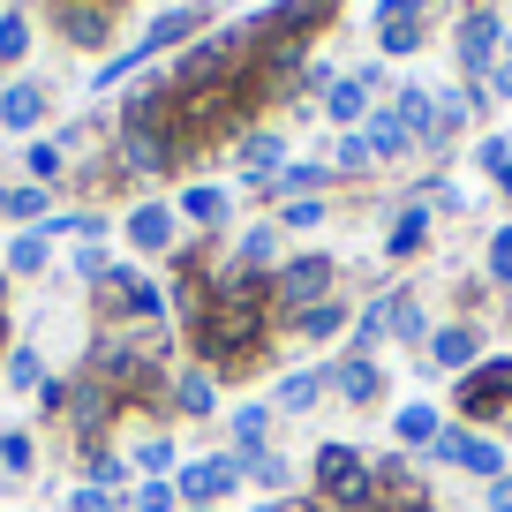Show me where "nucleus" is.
<instances>
[{"instance_id": "31", "label": "nucleus", "mask_w": 512, "mask_h": 512, "mask_svg": "<svg viewBox=\"0 0 512 512\" xmlns=\"http://www.w3.org/2000/svg\"><path fill=\"white\" fill-rule=\"evenodd\" d=\"M8 211H16V219H38V211H46V189H16V196H8Z\"/></svg>"}, {"instance_id": "14", "label": "nucleus", "mask_w": 512, "mask_h": 512, "mask_svg": "<svg viewBox=\"0 0 512 512\" xmlns=\"http://www.w3.org/2000/svg\"><path fill=\"white\" fill-rule=\"evenodd\" d=\"M377 384H384V369H369V362H339V392H347V400H377Z\"/></svg>"}, {"instance_id": "11", "label": "nucleus", "mask_w": 512, "mask_h": 512, "mask_svg": "<svg viewBox=\"0 0 512 512\" xmlns=\"http://www.w3.org/2000/svg\"><path fill=\"white\" fill-rule=\"evenodd\" d=\"M400 128L407 136H437V98L430 91H400Z\"/></svg>"}, {"instance_id": "3", "label": "nucleus", "mask_w": 512, "mask_h": 512, "mask_svg": "<svg viewBox=\"0 0 512 512\" xmlns=\"http://www.w3.org/2000/svg\"><path fill=\"white\" fill-rule=\"evenodd\" d=\"M497 38H505L497 8H475V16L460 23V68H467V76H490V68H497Z\"/></svg>"}, {"instance_id": "2", "label": "nucleus", "mask_w": 512, "mask_h": 512, "mask_svg": "<svg viewBox=\"0 0 512 512\" xmlns=\"http://www.w3.org/2000/svg\"><path fill=\"white\" fill-rule=\"evenodd\" d=\"M317 482L332 490V505H369V467H362V452H347V445H324L317 452Z\"/></svg>"}, {"instance_id": "1", "label": "nucleus", "mask_w": 512, "mask_h": 512, "mask_svg": "<svg viewBox=\"0 0 512 512\" xmlns=\"http://www.w3.org/2000/svg\"><path fill=\"white\" fill-rule=\"evenodd\" d=\"M256 339V302H219L204 324H196V347L211 354V362H226V354H241Z\"/></svg>"}, {"instance_id": "37", "label": "nucleus", "mask_w": 512, "mask_h": 512, "mask_svg": "<svg viewBox=\"0 0 512 512\" xmlns=\"http://www.w3.org/2000/svg\"><path fill=\"white\" fill-rule=\"evenodd\" d=\"M497 189H512V166H505V174H497Z\"/></svg>"}, {"instance_id": "29", "label": "nucleus", "mask_w": 512, "mask_h": 512, "mask_svg": "<svg viewBox=\"0 0 512 512\" xmlns=\"http://www.w3.org/2000/svg\"><path fill=\"white\" fill-rule=\"evenodd\" d=\"M0 467H16V475L31 467V437H23V430H8V437H0Z\"/></svg>"}, {"instance_id": "22", "label": "nucleus", "mask_w": 512, "mask_h": 512, "mask_svg": "<svg viewBox=\"0 0 512 512\" xmlns=\"http://www.w3.org/2000/svg\"><path fill=\"white\" fill-rule=\"evenodd\" d=\"M8 264H16V272H38V264H46V234H16Z\"/></svg>"}, {"instance_id": "17", "label": "nucleus", "mask_w": 512, "mask_h": 512, "mask_svg": "<svg viewBox=\"0 0 512 512\" xmlns=\"http://www.w3.org/2000/svg\"><path fill=\"white\" fill-rule=\"evenodd\" d=\"M437 430H445V422H437L430 407H407V415H400V437H407V445H437Z\"/></svg>"}, {"instance_id": "15", "label": "nucleus", "mask_w": 512, "mask_h": 512, "mask_svg": "<svg viewBox=\"0 0 512 512\" xmlns=\"http://www.w3.org/2000/svg\"><path fill=\"white\" fill-rule=\"evenodd\" d=\"M264 430H272V407H264V400L234 415V445H241V452H256V445H264Z\"/></svg>"}, {"instance_id": "33", "label": "nucleus", "mask_w": 512, "mask_h": 512, "mask_svg": "<svg viewBox=\"0 0 512 512\" xmlns=\"http://www.w3.org/2000/svg\"><path fill=\"white\" fill-rule=\"evenodd\" d=\"M68 512H113V497L106 490H76V497H68Z\"/></svg>"}, {"instance_id": "7", "label": "nucleus", "mask_w": 512, "mask_h": 512, "mask_svg": "<svg viewBox=\"0 0 512 512\" xmlns=\"http://www.w3.org/2000/svg\"><path fill=\"white\" fill-rule=\"evenodd\" d=\"M362 144L377 151V159H400V151L415 144V136H407V128H400V113H369V128H362Z\"/></svg>"}, {"instance_id": "36", "label": "nucleus", "mask_w": 512, "mask_h": 512, "mask_svg": "<svg viewBox=\"0 0 512 512\" xmlns=\"http://www.w3.org/2000/svg\"><path fill=\"white\" fill-rule=\"evenodd\" d=\"M490 91H497V98H512V68H490Z\"/></svg>"}, {"instance_id": "21", "label": "nucleus", "mask_w": 512, "mask_h": 512, "mask_svg": "<svg viewBox=\"0 0 512 512\" xmlns=\"http://www.w3.org/2000/svg\"><path fill=\"white\" fill-rule=\"evenodd\" d=\"M68 415H76L83 430H91V422H106V392H98V384H83L76 400H68Z\"/></svg>"}, {"instance_id": "24", "label": "nucleus", "mask_w": 512, "mask_h": 512, "mask_svg": "<svg viewBox=\"0 0 512 512\" xmlns=\"http://www.w3.org/2000/svg\"><path fill=\"white\" fill-rule=\"evenodd\" d=\"M23 46H31V23H23V16H0V61H16Z\"/></svg>"}, {"instance_id": "28", "label": "nucleus", "mask_w": 512, "mask_h": 512, "mask_svg": "<svg viewBox=\"0 0 512 512\" xmlns=\"http://www.w3.org/2000/svg\"><path fill=\"white\" fill-rule=\"evenodd\" d=\"M302 332H309V339H332V332H339V309H332V302L302 309Z\"/></svg>"}, {"instance_id": "5", "label": "nucleus", "mask_w": 512, "mask_h": 512, "mask_svg": "<svg viewBox=\"0 0 512 512\" xmlns=\"http://www.w3.org/2000/svg\"><path fill=\"white\" fill-rule=\"evenodd\" d=\"M324 279H332V264H324V256H302V264H287V272H279V309L317 302V294H324Z\"/></svg>"}, {"instance_id": "39", "label": "nucleus", "mask_w": 512, "mask_h": 512, "mask_svg": "<svg viewBox=\"0 0 512 512\" xmlns=\"http://www.w3.org/2000/svg\"><path fill=\"white\" fill-rule=\"evenodd\" d=\"M505 53H512V31H505Z\"/></svg>"}, {"instance_id": "16", "label": "nucleus", "mask_w": 512, "mask_h": 512, "mask_svg": "<svg viewBox=\"0 0 512 512\" xmlns=\"http://www.w3.org/2000/svg\"><path fill=\"white\" fill-rule=\"evenodd\" d=\"M422 234H430V219H422V211H407V219L392 226V241H384V256H415V249H422Z\"/></svg>"}, {"instance_id": "13", "label": "nucleus", "mask_w": 512, "mask_h": 512, "mask_svg": "<svg viewBox=\"0 0 512 512\" xmlns=\"http://www.w3.org/2000/svg\"><path fill=\"white\" fill-rule=\"evenodd\" d=\"M324 384H332L324 369H294V377L279 384V407H317V392H324Z\"/></svg>"}, {"instance_id": "4", "label": "nucleus", "mask_w": 512, "mask_h": 512, "mask_svg": "<svg viewBox=\"0 0 512 512\" xmlns=\"http://www.w3.org/2000/svg\"><path fill=\"white\" fill-rule=\"evenodd\" d=\"M204 16H211V0H189V8H166V16L151 23L144 38H136V53H128V61L144 68V61H151V53H159V46H174V38H189V31H196V23H204Z\"/></svg>"}, {"instance_id": "35", "label": "nucleus", "mask_w": 512, "mask_h": 512, "mask_svg": "<svg viewBox=\"0 0 512 512\" xmlns=\"http://www.w3.org/2000/svg\"><path fill=\"white\" fill-rule=\"evenodd\" d=\"M407 8H415V0H377V16H384V23H400Z\"/></svg>"}, {"instance_id": "19", "label": "nucleus", "mask_w": 512, "mask_h": 512, "mask_svg": "<svg viewBox=\"0 0 512 512\" xmlns=\"http://www.w3.org/2000/svg\"><path fill=\"white\" fill-rule=\"evenodd\" d=\"M219 211H226V196H219V189H189V196H181V219H196V226H211Z\"/></svg>"}, {"instance_id": "8", "label": "nucleus", "mask_w": 512, "mask_h": 512, "mask_svg": "<svg viewBox=\"0 0 512 512\" xmlns=\"http://www.w3.org/2000/svg\"><path fill=\"white\" fill-rule=\"evenodd\" d=\"M324 113H332L339 128H354V121L369 113V83H362V76H354V83H332V91H324Z\"/></svg>"}, {"instance_id": "27", "label": "nucleus", "mask_w": 512, "mask_h": 512, "mask_svg": "<svg viewBox=\"0 0 512 512\" xmlns=\"http://www.w3.org/2000/svg\"><path fill=\"white\" fill-rule=\"evenodd\" d=\"M460 121H467V98L460 91H437V136H452Z\"/></svg>"}, {"instance_id": "34", "label": "nucleus", "mask_w": 512, "mask_h": 512, "mask_svg": "<svg viewBox=\"0 0 512 512\" xmlns=\"http://www.w3.org/2000/svg\"><path fill=\"white\" fill-rule=\"evenodd\" d=\"M490 512H512V475H505V482H490Z\"/></svg>"}, {"instance_id": "10", "label": "nucleus", "mask_w": 512, "mask_h": 512, "mask_svg": "<svg viewBox=\"0 0 512 512\" xmlns=\"http://www.w3.org/2000/svg\"><path fill=\"white\" fill-rule=\"evenodd\" d=\"M166 234H174V219H166L159 204L128 211V241H136V249H166Z\"/></svg>"}, {"instance_id": "38", "label": "nucleus", "mask_w": 512, "mask_h": 512, "mask_svg": "<svg viewBox=\"0 0 512 512\" xmlns=\"http://www.w3.org/2000/svg\"><path fill=\"white\" fill-rule=\"evenodd\" d=\"M0 211H8V189H0Z\"/></svg>"}, {"instance_id": "9", "label": "nucleus", "mask_w": 512, "mask_h": 512, "mask_svg": "<svg viewBox=\"0 0 512 512\" xmlns=\"http://www.w3.org/2000/svg\"><path fill=\"white\" fill-rule=\"evenodd\" d=\"M38 106H46V91H38V83H16V91H0V121L16 128V136L38 121Z\"/></svg>"}, {"instance_id": "18", "label": "nucleus", "mask_w": 512, "mask_h": 512, "mask_svg": "<svg viewBox=\"0 0 512 512\" xmlns=\"http://www.w3.org/2000/svg\"><path fill=\"white\" fill-rule=\"evenodd\" d=\"M377 46H384V53H415V46H422V23H415V16L384 23V31H377Z\"/></svg>"}, {"instance_id": "12", "label": "nucleus", "mask_w": 512, "mask_h": 512, "mask_svg": "<svg viewBox=\"0 0 512 512\" xmlns=\"http://www.w3.org/2000/svg\"><path fill=\"white\" fill-rule=\"evenodd\" d=\"M430 354H437V369H460V362H475V332H467V324H445Z\"/></svg>"}, {"instance_id": "6", "label": "nucleus", "mask_w": 512, "mask_h": 512, "mask_svg": "<svg viewBox=\"0 0 512 512\" xmlns=\"http://www.w3.org/2000/svg\"><path fill=\"white\" fill-rule=\"evenodd\" d=\"M241 482V467L234 460H204V467H189V475H181V490L196 497V505H211V497H226Z\"/></svg>"}, {"instance_id": "25", "label": "nucleus", "mask_w": 512, "mask_h": 512, "mask_svg": "<svg viewBox=\"0 0 512 512\" xmlns=\"http://www.w3.org/2000/svg\"><path fill=\"white\" fill-rule=\"evenodd\" d=\"M272 241H279V226H249V234H241V264H264Z\"/></svg>"}, {"instance_id": "30", "label": "nucleus", "mask_w": 512, "mask_h": 512, "mask_svg": "<svg viewBox=\"0 0 512 512\" xmlns=\"http://www.w3.org/2000/svg\"><path fill=\"white\" fill-rule=\"evenodd\" d=\"M181 407H196V415H204V407H211V377H181Z\"/></svg>"}, {"instance_id": "20", "label": "nucleus", "mask_w": 512, "mask_h": 512, "mask_svg": "<svg viewBox=\"0 0 512 512\" xmlns=\"http://www.w3.org/2000/svg\"><path fill=\"white\" fill-rule=\"evenodd\" d=\"M38 369H46V362H38V347H16V354H8V384H16V392H31Z\"/></svg>"}, {"instance_id": "23", "label": "nucleus", "mask_w": 512, "mask_h": 512, "mask_svg": "<svg viewBox=\"0 0 512 512\" xmlns=\"http://www.w3.org/2000/svg\"><path fill=\"white\" fill-rule=\"evenodd\" d=\"M490 279L512 287V226H497V241H490Z\"/></svg>"}, {"instance_id": "26", "label": "nucleus", "mask_w": 512, "mask_h": 512, "mask_svg": "<svg viewBox=\"0 0 512 512\" xmlns=\"http://www.w3.org/2000/svg\"><path fill=\"white\" fill-rule=\"evenodd\" d=\"M241 166H256V174L279 166V136H249V144H241Z\"/></svg>"}, {"instance_id": "32", "label": "nucleus", "mask_w": 512, "mask_h": 512, "mask_svg": "<svg viewBox=\"0 0 512 512\" xmlns=\"http://www.w3.org/2000/svg\"><path fill=\"white\" fill-rule=\"evenodd\" d=\"M136 505H144V512H166V505H174V490H166V482H144V490H136Z\"/></svg>"}]
</instances>
